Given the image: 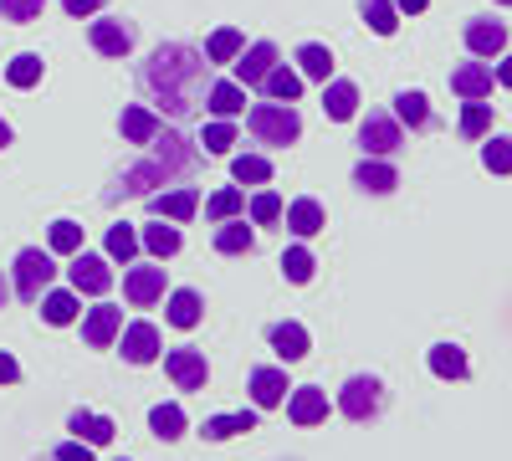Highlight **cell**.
Instances as JSON below:
<instances>
[{"instance_id":"6da1fadb","label":"cell","mask_w":512,"mask_h":461,"mask_svg":"<svg viewBox=\"0 0 512 461\" xmlns=\"http://www.w3.org/2000/svg\"><path fill=\"white\" fill-rule=\"evenodd\" d=\"M205 57L195 47H185V41H164V47H154V57L144 62L139 82L164 103V113H175L185 118L195 108V88H200V77H205Z\"/></svg>"},{"instance_id":"7a4b0ae2","label":"cell","mask_w":512,"mask_h":461,"mask_svg":"<svg viewBox=\"0 0 512 461\" xmlns=\"http://www.w3.org/2000/svg\"><path fill=\"white\" fill-rule=\"evenodd\" d=\"M246 129L262 139V144H297V134H303V118H297L292 103H256L246 113Z\"/></svg>"},{"instance_id":"3957f363","label":"cell","mask_w":512,"mask_h":461,"mask_svg":"<svg viewBox=\"0 0 512 461\" xmlns=\"http://www.w3.org/2000/svg\"><path fill=\"white\" fill-rule=\"evenodd\" d=\"M359 144H364V154L390 159V154L405 149V123L395 113H384V108H369L364 123H359Z\"/></svg>"},{"instance_id":"277c9868","label":"cell","mask_w":512,"mask_h":461,"mask_svg":"<svg viewBox=\"0 0 512 461\" xmlns=\"http://www.w3.org/2000/svg\"><path fill=\"white\" fill-rule=\"evenodd\" d=\"M52 277H57L52 246H47V251H41V246H26L21 257H16V292H21V303H41V292H47Z\"/></svg>"},{"instance_id":"5b68a950","label":"cell","mask_w":512,"mask_h":461,"mask_svg":"<svg viewBox=\"0 0 512 461\" xmlns=\"http://www.w3.org/2000/svg\"><path fill=\"white\" fill-rule=\"evenodd\" d=\"M384 405V385L374 380V374H354V380L338 390V410L349 415V421H374Z\"/></svg>"},{"instance_id":"8992f818","label":"cell","mask_w":512,"mask_h":461,"mask_svg":"<svg viewBox=\"0 0 512 461\" xmlns=\"http://www.w3.org/2000/svg\"><path fill=\"white\" fill-rule=\"evenodd\" d=\"M67 282H72V292H88V298H103V292L113 287V272H108V262H103V257H93V251H72Z\"/></svg>"},{"instance_id":"52a82bcc","label":"cell","mask_w":512,"mask_h":461,"mask_svg":"<svg viewBox=\"0 0 512 461\" xmlns=\"http://www.w3.org/2000/svg\"><path fill=\"white\" fill-rule=\"evenodd\" d=\"M123 298H128V308H154L164 298V267H128Z\"/></svg>"},{"instance_id":"ba28073f","label":"cell","mask_w":512,"mask_h":461,"mask_svg":"<svg viewBox=\"0 0 512 461\" xmlns=\"http://www.w3.org/2000/svg\"><path fill=\"white\" fill-rule=\"evenodd\" d=\"M164 369H169V380H175L180 390H205V380H210V364H205L200 349H169Z\"/></svg>"},{"instance_id":"9c48e42d","label":"cell","mask_w":512,"mask_h":461,"mask_svg":"<svg viewBox=\"0 0 512 461\" xmlns=\"http://www.w3.org/2000/svg\"><path fill=\"white\" fill-rule=\"evenodd\" d=\"M118 333H123V308H113V303L88 308V318H82V344H88V349H108Z\"/></svg>"},{"instance_id":"30bf717a","label":"cell","mask_w":512,"mask_h":461,"mask_svg":"<svg viewBox=\"0 0 512 461\" xmlns=\"http://www.w3.org/2000/svg\"><path fill=\"white\" fill-rule=\"evenodd\" d=\"M492 88H497V72H492L487 62H461V67L451 72V93L466 98V103L492 98Z\"/></svg>"},{"instance_id":"8fae6325","label":"cell","mask_w":512,"mask_h":461,"mask_svg":"<svg viewBox=\"0 0 512 461\" xmlns=\"http://www.w3.org/2000/svg\"><path fill=\"white\" fill-rule=\"evenodd\" d=\"M461 41H466V52L472 57H502L507 52V26L502 21H466V31H461Z\"/></svg>"},{"instance_id":"7c38bea8","label":"cell","mask_w":512,"mask_h":461,"mask_svg":"<svg viewBox=\"0 0 512 461\" xmlns=\"http://www.w3.org/2000/svg\"><path fill=\"white\" fill-rule=\"evenodd\" d=\"M149 144H154V159L164 164L169 175H185L190 164H195V144H190L185 134H175V129H159Z\"/></svg>"},{"instance_id":"4fadbf2b","label":"cell","mask_w":512,"mask_h":461,"mask_svg":"<svg viewBox=\"0 0 512 461\" xmlns=\"http://www.w3.org/2000/svg\"><path fill=\"white\" fill-rule=\"evenodd\" d=\"M88 41H93L98 57H128V52H134V26H128V21H93Z\"/></svg>"},{"instance_id":"5bb4252c","label":"cell","mask_w":512,"mask_h":461,"mask_svg":"<svg viewBox=\"0 0 512 461\" xmlns=\"http://www.w3.org/2000/svg\"><path fill=\"white\" fill-rule=\"evenodd\" d=\"M277 67V47L272 41H251V47L236 57V82L241 88H262V77Z\"/></svg>"},{"instance_id":"9a60e30c","label":"cell","mask_w":512,"mask_h":461,"mask_svg":"<svg viewBox=\"0 0 512 461\" xmlns=\"http://www.w3.org/2000/svg\"><path fill=\"white\" fill-rule=\"evenodd\" d=\"M287 369H277V364H262V369H251V405L256 410H272V405H282L287 400Z\"/></svg>"},{"instance_id":"2e32d148","label":"cell","mask_w":512,"mask_h":461,"mask_svg":"<svg viewBox=\"0 0 512 461\" xmlns=\"http://www.w3.org/2000/svg\"><path fill=\"white\" fill-rule=\"evenodd\" d=\"M287 415H292V426H318L328 415V395L318 385H292L287 390Z\"/></svg>"},{"instance_id":"e0dca14e","label":"cell","mask_w":512,"mask_h":461,"mask_svg":"<svg viewBox=\"0 0 512 461\" xmlns=\"http://www.w3.org/2000/svg\"><path fill=\"white\" fill-rule=\"evenodd\" d=\"M118 339H123V359H128V364H154V359H159V328L144 323V318L128 323Z\"/></svg>"},{"instance_id":"ac0fdd59","label":"cell","mask_w":512,"mask_h":461,"mask_svg":"<svg viewBox=\"0 0 512 461\" xmlns=\"http://www.w3.org/2000/svg\"><path fill=\"white\" fill-rule=\"evenodd\" d=\"M354 185L364 190V195H390L395 185H400V170L390 159H379V154H364V164L354 170Z\"/></svg>"},{"instance_id":"d6986e66","label":"cell","mask_w":512,"mask_h":461,"mask_svg":"<svg viewBox=\"0 0 512 461\" xmlns=\"http://www.w3.org/2000/svg\"><path fill=\"white\" fill-rule=\"evenodd\" d=\"M149 211H154L159 221H190V216L200 211V195H195L190 185H180V190H159V195H149Z\"/></svg>"},{"instance_id":"ffe728a7","label":"cell","mask_w":512,"mask_h":461,"mask_svg":"<svg viewBox=\"0 0 512 461\" xmlns=\"http://www.w3.org/2000/svg\"><path fill=\"white\" fill-rule=\"evenodd\" d=\"M323 113L333 118V123H349L354 113H359V88L349 77H328L323 82Z\"/></svg>"},{"instance_id":"44dd1931","label":"cell","mask_w":512,"mask_h":461,"mask_svg":"<svg viewBox=\"0 0 512 461\" xmlns=\"http://www.w3.org/2000/svg\"><path fill=\"white\" fill-rule=\"evenodd\" d=\"M267 339H272V349L287 359V364H297V359H308V349H313V339H308V328L303 323H272V333H267Z\"/></svg>"},{"instance_id":"7402d4cb","label":"cell","mask_w":512,"mask_h":461,"mask_svg":"<svg viewBox=\"0 0 512 461\" xmlns=\"http://www.w3.org/2000/svg\"><path fill=\"white\" fill-rule=\"evenodd\" d=\"M205 108L216 113V118H236V113H246V88H241V82H231V77L210 82V88H205Z\"/></svg>"},{"instance_id":"603a6c76","label":"cell","mask_w":512,"mask_h":461,"mask_svg":"<svg viewBox=\"0 0 512 461\" xmlns=\"http://www.w3.org/2000/svg\"><path fill=\"white\" fill-rule=\"evenodd\" d=\"M164 318L175 323V328H195L200 318H205V298L195 287H175L169 292V308H164Z\"/></svg>"},{"instance_id":"cb8c5ba5","label":"cell","mask_w":512,"mask_h":461,"mask_svg":"<svg viewBox=\"0 0 512 461\" xmlns=\"http://www.w3.org/2000/svg\"><path fill=\"white\" fill-rule=\"evenodd\" d=\"M164 180H175V175H169L159 159H144V164H134V170H123L118 190L123 195H154V185H164Z\"/></svg>"},{"instance_id":"d4e9b609","label":"cell","mask_w":512,"mask_h":461,"mask_svg":"<svg viewBox=\"0 0 512 461\" xmlns=\"http://www.w3.org/2000/svg\"><path fill=\"white\" fill-rule=\"evenodd\" d=\"M328 221H323V205L313 200V195H303V200H292L287 205V231L292 236H318Z\"/></svg>"},{"instance_id":"484cf974","label":"cell","mask_w":512,"mask_h":461,"mask_svg":"<svg viewBox=\"0 0 512 461\" xmlns=\"http://www.w3.org/2000/svg\"><path fill=\"white\" fill-rule=\"evenodd\" d=\"M67 431H72L77 441H88V446H108V441H113V421H108V415H93V410H72Z\"/></svg>"},{"instance_id":"4316f807","label":"cell","mask_w":512,"mask_h":461,"mask_svg":"<svg viewBox=\"0 0 512 461\" xmlns=\"http://www.w3.org/2000/svg\"><path fill=\"white\" fill-rule=\"evenodd\" d=\"M118 129H123V139H128V144H149V139H154V134L164 129V123H159V118H154L149 108L128 103V108H123V118H118Z\"/></svg>"},{"instance_id":"83f0119b","label":"cell","mask_w":512,"mask_h":461,"mask_svg":"<svg viewBox=\"0 0 512 461\" xmlns=\"http://www.w3.org/2000/svg\"><path fill=\"white\" fill-rule=\"evenodd\" d=\"M395 118L405 123V129H431V103H425V93H415V88H400L395 93Z\"/></svg>"},{"instance_id":"f1b7e54d","label":"cell","mask_w":512,"mask_h":461,"mask_svg":"<svg viewBox=\"0 0 512 461\" xmlns=\"http://www.w3.org/2000/svg\"><path fill=\"white\" fill-rule=\"evenodd\" d=\"M262 88H267V98H277V103H297V98H303V72H292L287 62H277V67L262 77Z\"/></svg>"},{"instance_id":"f546056e","label":"cell","mask_w":512,"mask_h":461,"mask_svg":"<svg viewBox=\"0 0 512 461\" xmlns=\"http://www.w3.org/2000/svg\"><path fill=\"white\" fill-rule=\"evenodd\" d=\"M139 246L149 251L154 262H164V257H175L185 241H180V226H164V221H159V226H144V231H139Z\"/></svg>"},{"instance_id":"4dcf8cb0","label":"cell","mask_w":512,"mask_h":461,"mask_svg":"<svg viewBox=\"0 0 512 461\" xmlns=\"http://www.w3.org/2000/svg\"><path fill=\"white\" fill-rule=\"evenodd\" d=\"M246 52V36L236 31V26H221V31H210V41H205V62L216 67V62H236Z\"/></svg>"},{"instance_id":"1f68e13d","label":"cell","mask_w":512,"mask_h":461,"mask_svg":"<svg viewBox=\"0 0 512 461\" xmlns=\"http://www.w3.org/2000/svg\"><path fill=\"white\" fill-rule=\"evenodd\" d=\"M241 431H256V410H236V415H210L205 421V441H231V436H241Z\"/></svg>"},{"instance_id":"d6a6232c","label":"cell","mask_w":512,"mask_h":461,"mask_svg":"<svg viewBox=\"0 0 512 461\" xmlns=\"http://www.w3.org/2000/svg\"><path fill=\"white\" fill-rule=\"evenodd\" d=\"M359 16L369 21L374 36H395L400 31V6L395 0H359Z\"/></svg>"},{"instance_id":"836d02e7","label":"cell","mask_w":512,"mask_h":461,"mask_svg":"<svg viewBox=\"0 0 512 461\" xmlns=\"http://www.w3.org/2000/svg\"><path fill=\"white\" fill-rule=\"evenodd\" d=\"M466 349H456V344H436L431 349V374L436 380H466Z\"/></svg>"},{"instance_id":"e575fe53","label":"cell","mask_w":512,"mask_h":461,"mask_svg":"<svg viewBox=\"0 0 512 461\" xmlns=\"http://www.w3.org/2000/svg\"><path fill=\"white\" fill-rule=\"evenodd\" d=\"M149 431H154L159 441H180V436H185V410H180V405H154V410H149Z\"/></svg>"},{"instance_id":"d590c367","label":"cell","mask_w":512,"mask_h":461,"mask_svg":"<svg viewBox=\"0 0 512 461\" xmlns=\"http://www.w3.org/2000/svg\"><path fill=\"white\" fill-rule=\"evenodd\" d=\"M241 211H246V195H241L236 185H221L216 195L205 200V216L216 221V226H221V221H231V216H241Z\"/></svg>"},{"instance_id":"8d00e7d4","label":"cell","mask_w":512,"mask_h":461,"mask_svg":"<svg viewBox=\"0 0 512 461\" xmlns=\"http://www.w3.org/2000/svg\"><path fill=\"white\" fill-rule=\"evenodd\" d=\"M297 72H303V77H318V82H328V77H333V52H328V47H318V41H308V47H297Z\"/></svg>"},{"instance_id":"74e56055","label":"cell","mask_w":512,"mask_h":461,"mask_svg":"<svg viewBox=\"0 0 512 461\" xmlns=\"http://www.w3.org/2000/svg\"><path fill=\"white\" fill-rule=\"evenodd\" d=\"M231 175H236V185H267V180H272V159H262V154H236V159H231Z\"/></svg>"},{"instance_id":"f35d334b","label":"cell","mask_w":512,"mask_h":461,"mask_svg":"<svg viewBox=\"0 0 512 461\" xmlns=\"http://www.w3.org/2000/svg\"><path fill=\"white\" fill-rule=\"evenodd\" d=\"M216 251L221 257H241V251H251V226L246 221H221V231H216Z\"/></svg>"},{"instance_id":"ab89813d","label":"cell","mask_w":512,"mask_h":461,"mask_svg":"<svg viewBox=\"0 0 512 461\" xmlns=\"http://www.w3.org/2000/svg\"><path fill=\"white\" fill-rule=\"evenodd\" d=\"M492 134V103L477 98V103H466L461 108V139H487Z\"/></svg>"},{"instance_id":"60d3db41","label":"cell","mask_w":512,"mask_h":461,"mask_svg":"<svg viewBox=\"0 0 512 461\" xmlns=\"http://www.w3.org/2000/svg\"><path fill=\"white\" fill-rule=\"evenodd\" d=\"M108 257H113V262H123V267H128V262L139 257V231L128 226V221L108 226Z\"/></svg>"},{"instance_id":"b9f144b4","label":"cell","mask_w":512,"mask_h":461,"mask_svg":"<svg viewBox=\"0 0 512 461\" xmlns=\"http://www.w3.org/2000/svg\"><path fill=\"white\" fill-rule=\"evenodd\" d=\"M313 267H318V262H313L308 246H287V251H282V277H287V282H297V287L313 282Z\"/></svg>"},{"instance_id":"7bdbcfd3","label":"cell","mask_w":512,"mask_h":461,"mask_svg":"<svg viewBox=\"0 0 512 461\" xmlns=\"http://www.w3.org/2000/svg\"><path fill=\"white\" fill-rule=\"evenodd\" d=\"M41 318L47 323H72L77 318V292H41Z\"/></svg>"},{"instance_id":"ee69618b","label":"cell","mask_w":512,"mask_h":461,"mask_svg":"<svg viewBox=\"0 0 512 461\" xmlns=\"http://www.w3.org/2000/svg\"><path fill=\"white\" fill-rule=\"evenodd\" d=\"M200 144H205V154H231V144H236V123H231V118H210V123H205V134H200Z\"/></svg>"},{"instance_id":"f6af8a7d","label":"cell","mask_w":512,"mask_h":461,"mask_svg":"<svg viewBox=\"0 0 512 461\" xmlns=\"http://www.w3.org/2000/svg\"><path fill=\"white\" fill-rule=\"evenodd\" d=\"M47 246H52V257H72V251H82V226L77 221H52Z\"/></svg>"},{"instance_id":"bcb514c9","label":"cell","mask_w":512,"mask_h":461,"mask_svg":"<svg viewBox=\"0 0 512 461\" xmlns=\"http://www.w3.org/2000/svg\"><path fill=\"white\" fill-rule=\"evenodd\" d=\"M6 82H11V88H36V82H41V57H36V52H21V57L6 67Z\"/></svg>"},{"instance_id":"7dc6e473","label":"cell","mask_w":512,"mask_h":461,"mask_svg":"<svg viewBox=\"0 0 512 461\" xmlns=\"http://www.w3.org/2000/svg\"><path fill=\"white\" fill-rule=\"evenodd\" d=\"M482 164H487L492 175H512V139L492 134V139L482 144Z\"/></svg>"},{"instance_id":"c3c4849f","label":"cell","mask_w":512,"mask_h":461,"mask_svg":"<svg viewBox=\"0 0 512 461\" xmlns=\"http://www.w3.org/2000/svg\"><path fill=\"white\" fill-rule=\"evenodd\" d=\"M41 11H47V0H0V21H16V26L36 21Z\"/></svg>"},{"instance_id":"681fc988","label":"cell","mask_w":512,"mask_h":461,"mask_svg":"<svg viewBox=\"0 0 512 461\" xmlns=\"http://www.w3.org/2000/svg\"><path fill=\"white\" fill-rule=\"evenodd\" d=\"M251 221H256V226H272V221H282V195H272V190L251 195Z\"/></svg>"},{"instance_id":"f907efd6","label":"cell","mask_w":512,"mask_h":461,"mask_svg":"<svg viewBox=\"0 0 512 461\" xmlns=\"http://www.w3.org/2000/svg\"><path fill=\"white\" fill-rule=\"evenodd\" d=\"M57 461H93V446L72 436V441H62V446H57Z\"/></svg>"},{"instance_id":"816d5d0a","label":"cell","mask_w":512,"mask_h":461,"mask_svg":"<svg viewBox=\"0 0 512 461\" xmlns=\"http://www.w3.org/2000/svg\"><path fill=\"white\" fill-rule=\"evenodd\" d=\"M62 11L67 16H93V11H103V0H62Z\"/></svg>"},{"instance_id":"f5cc1de1","label":"cell","mask_w":512,"mask_h":461,"mask_svg":"<svg viewBox=\"0 0 512 461\" xmlns=\"http://www.w3.org/2000/svg\"><path fill=\"white\" fill-rule=\"evenodd\" d=\"M16 380H21V364L11 354H0V385H16Z\"/></svg>"},{"instance_id":"db71d44e","label":"cell","mask_w":512,"mask_h":461,"mask_svg":"<svg viewBox=\"0 0 512 461\" xmlns=\"http://www.w3.org/2000/svg\"><path fill=\"white\" fill-rule=\"evenodd\" d=\"M497 88L512 93V52H502V62H497Z\"/></svg>"},{"instance_id":"11a10c76","label":"cell","mask_w":512,"mask_h":461,"mask_svg":"<svg viewBox=\"0 0 512 461\" xmlns=\"http://www.w3.org/2000/svg\"><path fill=\"white\" fill-rule=\"evenodd\" d=\"M395 6H400V16H420L425 6H431V0H395Z\"/></svg>"},{"instance_id":"9f6ffc18","label":"cell","mask_w":512,"mask_h":461,"mask_svg":"<svg viewBox=\"0 0 512 461\" xmlns=\"http://www.w3.org/2000/svg\"><path fill=\"white\" fill-rule=\"evenodd\" d=\"M6 144H11V123H6V118H0V149H6Z\"/></svg>"},{"instance_id":"6f0895ef","label":"cell","mask_w":512,"mask_h":461,"mask_svg":"<svg viewBox=\"0 0 512 461\" xmlns=\"http://www.w3.org/2000/svg\"><path fill=\"white\" fill-rule=\"evenodd\" d=\"M6 298H11V282H6V277H0V308H6Z\"/></svg>"},{"instance_id":"680465c9","label":"cell","mask_w":512,"mask_h":461,"mask_svg":"<svg viewBox=\"0 0 512 461\" xmlns=\"http://www.w3.org/2000/svg\"><path fill=\"white\" fill-rule=\"evenodd\" d=\"M497 6H512V0H497Z\"/></svg>"},{"instance_id":"91938a15","label":"cell","mask_w":512,"mask_h":461,"mask_svg":"<svg viewBox=\"0 0 512 461\" xmlns=\"http://www.w3.org/2000/svg\"><path fill=\"white\" fill-rule=\"evenodd\" d=\"M118 461H123V456H118Z\"/></svg>"}]
</instances>
